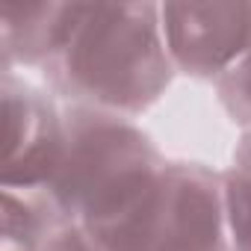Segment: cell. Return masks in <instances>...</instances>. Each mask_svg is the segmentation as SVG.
<instances>
[{
	"label": "cell",
	"instance_id": "obj_1",
	"mask_svg": "<svg viewBox=\"0 0 251 251\" xmlns=\"http://www.w3.org/2000/svg\"><path fill=\"white\" fill-rule=\"evenodd\" d=\"M42 74L74 106L142 115L177 74L163 39L160 3H83L68 42Z\"/></svg>",
	"mask_w": 251,
	"mask_h": 251
},
{
	"label": "cell",
	"instance_id": "obj_2",
	"mask_svg": "<svg viewBox=\"0 0 251 251\" xmlns=\"http://www.w3.org/2000/svg\"><path fill=\"white\" fill-rule=\"evenodd\" d=\"M62 112V160L42 192L59 225H80L100 236L145 201L166 160L133 118L74 103Z\"/></svg>",
	"mask_w": 251,
	"mask_h": 251
},
{
	"label": "cell",
	"instance_id": "obj_3",
	"mask_svg": "<svg viewBox=\"0 0 251 251\" xmlns=\"http://www.w3.org/2000/svg\"><path fill=\"white\" fill-rule=\"evenodd\" d=\"M98 239L106 251H230L222 175L166 160L145 201Z\"/></svg>",
	"mask_w": 251,
	"mask_h": 251
},
{
	"label": "cell",
	"instance_id": "obj_4",
	"mask_svg": "<svg viewBox=\"0 0 251 251\" xmlns=\"http://www.w3.org/2000/svg\"><path fill=\"white\" fill-rule=\"evenodd\" d=\"M3 166L0 186L45 189L62 160L65 112L50 92L3 71Z\"/></svg>",
	"mask_w": 251,
	"mask_h": 251
},
{
	"label": "cell",
	"instance_id": "obj_5",
	"mask_svg": "<svg viewBox=\"0 0 251 251\" xmlns=\"http://www.w3.org/2000/svg\"><path fill=\"white\" fill-rule=\"evenodd\" d=\"M160 24L175 71L219 80L251 50V3H160Z\"/></svg>",
	"mask_w": 251,
	"mask_h": 251
},
{
	"label": "cell",
	"instance_id": "obj_6",
	"mask_svg": "<svg viewBox=\"0 0 251 251\" xmlns=\"http://www.w3.org/2000/svg\"><path fill=\"white\" fill-rule=\"evenodd\" d=\"M83 3H0V53L3 71L15 65L45 68L68 42Z\"/></svg>",
	"mask_w": 251,
	"mask_h": 251
},
{
	"label": "cell",
	"instance_id": "obj_7",
	"mask_svg": "<svg viewBox=\"0 0 251 251\" xmlns=\"http://www.w3.org/2000/svg\"><path fill=\"white\" fill-rule=\"evenodd\" d=\"M0 198H3L0 251H42L48 236L59 225L48 195L42 189L0 186Z\"/></svg>",
	"mask_w": 251,
	"mask_h": 251
},
{
	"label": "cell",
	"instance_id": "obj_8",
	"mask_svg": "<svg viewBox=\"0 0 251 251\" xmlns=\"http://www.w3.org/2000/svg\"><path fill=\"white\" fill-rule=\"evenodd\" d=\"M222 195L230 251H251V130L242 133L227 172H222Z\"/></svg>",
	"mask_w": 251,
	"mask_h": 251
},
{
	"label": "cell",
	"instance_id": "obj_9",
	"mask_svg": "<svg viewBox=\"0 0 251 251\" xmlns=\"http://www.w3.org/2000/svg\"><path fill=\"white\" fill-rule=\"evenodd\" d=\"M216 92L230 121L239 124L242 130H251V50L216 80Z\"/></svg>",
	"mask_w": 251,
	"mask_h": 251
},
{
	"label": "cell",
	"instance_id": "obj_10",
	"mask_svg": "<svg viewBox=\"0 0 251 251\" xmlns=\"http://www.w3.org/2000/svg\"><path fill=\"white\" fill-rule=\"evenodd\" d=\"M42 251H106V245L80 225H56Z\"/></svg>",
	"mask_w": 251,
	"mask_h": 251
}]
</instances>
